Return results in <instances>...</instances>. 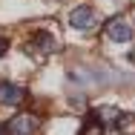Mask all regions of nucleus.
<instances>
[{
    "mask_svg": "<svg viewBox=\"0 0 135 135\" xmlns=\"http://www.w3.org/2000/svg\"><path fill=\"white\" fill-rule=\"evenodd\" d=\"M69 26L75 29V32H92V29L98 26L95 9H89V6H78V9L69 15Z\"/></svg>",
    "mask_w": 135,
    "mask_h": 135,
    "instance_id": "nucleus-1",
    "label": "nucleus"
},
{
    "mask_svg": "<svg viewBox=\"0 0 135 135\" xmlns=\"http://www.w3.org/2000/svg\"><path fill=\"white\" fill-rule=\"evenodd\" d=\"M109 40H115V43H127V40H132V23H127L124 17H112L107 26H104Z\"/></svg>",
    "mask_w": 135,
    "mask_h": 135,
    "instance_id": "nucleus-2",
    "label": "nucleus"
},
{
    "mask_svg": "<svg viewBox=\"0 0 135 135\" xmlns=\"http://www.w3.org/2000/svg\"><path fill=\"white\" fill-rule=\"evenodd\" d=\"M35 129H37L35 115H15L6 124V135H35Z\"/></svg>",
    "mask_w": 135,
    "mask_h": 135,
    "instance_id": "nucleus-3",
    "label": "nucleus"
},
{
    "mask_svg": "<svg viewBox=\"0 0 135 135\" xmlns=\"http://www.w3.org/2000/svg\"><path fill=\"white\" fill-rule=\"evenodd\" d=\"M26 98V92L15 83H3L0 81V104H9V107H17L20 101Z\"/></svg>",
    "mask_w": 135,
    "mask_h": 135,
    "instance_id": "nucleus-4",
    "label": "nucleus"
},
{
    "mask_svg": "<svg viewBox=\"0 0 135 135\" xmlns=\"http://www.w3.org/2000/svg\"><path fill=\"white\" fill-rule=\"evenodd\" d=\"M92 115H95V121H98V124L104 127V124H115L121 112H118V109H115V107H101V109H98V112H92Z\"/></svg>",
    "mask_w": 135,
    "mask_h": 135,
    "instance_id": "nucleus-5",
    "label": "nucleus"
},
{
    "mask_svg": "<svg viewBox=\"0 0 135 135\" xmlns=\"http://www.w3.org/2000/svg\"><path fill=\"white\" fill-rule=\"evenodd\" d=\"M115 127H118V129H121L124 135L135 132V115H132V112H127V115H118V121H115Z\"/></svg>",
    "mask_w": 135,
    "mask_h": 135,
    "instance_id": "nucleus-6",
    "label": "nucleus"
},
{
    "mask_svg": "<svg viewBox=\"0 0 135 135\" xmlns=\"http://www.w3.org/2000/svg\"><path fill=\"white\" fill-rule=\"evenodd\" d=\"M101 132H104V127L95 121V115H89L86 124H83V129H81V135H101Z\"/></svg>",
    "mask_w": 135,
    "mask_h": 135,
    "instance_id": "nucleus-7",
    "label": "nucleus"
},
{
    "mask_svg": "<svg viewBox=\"0 0 135 135\" xmlns=\"http://www.w3.org/2000/svg\"><path fill=\"white\" fill-rule=\"evenodd\" d=\"M35 43H37V46H43V52H52V37H49V35H46V32H40V35H37V37H35Z\"/></svg>",
    "mask_w": 135,
    "mask_h": 135,
    "instance_id": "nucleus-8",
    "label": "nucleus"
},
{
    "mask_svg": "<svg viewBox=\"0 0 135 135\" xmlns=\"http://www.w3.org/2000/svg\"><path fill=\"white\" fill-rule=\"evenodd\" d=\"M6 49H9V43H6L3 37H0V55H6Z\"/></svg>",
    "mask_w": 135,
    "mask_h": 135,
    "instance_id": "nucleus-9",
    "label": "nucleus"
},
{
    "mask_svg": "<svg viewBox=\"0 0 135 135\" xmlns=\"http://www.w3.org/2000/svg\"><path fill=\"white\" fill-rule=\"evenodd\" d=\"M0 135H6V132H3V129H0Z\"/></svg>",
    "mask_w": 135,
    "mask_h": 135,
    "instance_id": "nucleus-10",
    "label": "nucleus"
}]
</instances>
